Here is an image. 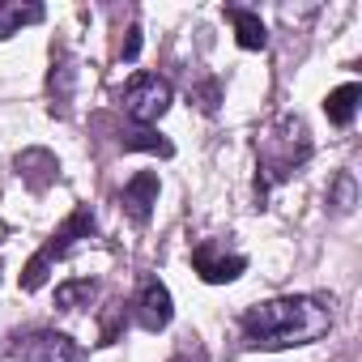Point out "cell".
I'll return each mask as SVG.
<instances>
[{
    "label": "cell",
    "mask_w": 362,
    "mask_h": 362,
    "mask_svg": "<svg viewBox=\"0 0 362 362\" xmlns=\"http://www.w3.org/2000/svg\"><path fill=\"white\" fill-rule=\"evenodd\" d=\"M243 337L252 349H294V345H311L332 328V311L328 303L311 298V294H286V298H269L252 311H243Z\"/></svg>",
    "instance_id": "cell-1"
},
{
    "label": "cell",
    "mask_w": 362,
    "mask_h": 362,
    "mask_svg": "<svg viewBox=\"0 0 362 362\" xmlns=\"http://www.w3.org/2000/svg\"><path fill=\"white\" fill-rule=\"evenodd\" d=\"M170 103H175V90H170V81L158 77V73H136V77L124 86V111H128L136 124H158Z\"/></svg>",
    "instance_id": "cell-2"
},
{
    "label": "cell",
    "mask_w": 362,
    "mask_h": 362,
    "mask_svg": "<svg viewBox=\"0 0 362 362\" xmlns=\"http://www.w3.org/2000/svg\"><path fill=\"white\" fill-rule=\"evenodd\" d=\"M90 230H94V218H90L86 209H77V214L60 226V235H56V239L35 256V260H30V269H26L22 286H26V290H39V286H43V277H47V264H52V260H60V256L77 243V235H90Z\"/></svg>",
    "instance_id": "cell-3"
},
{
    "label": "cell",
    "mask_w": 362,
    "mask_h": 362,
    "mask_svg": "<svg viewBox=\"0 0 362 362\" xmlns=\"http://www.w3.org/2000/svg\"><path fill=\"white\" fill-rule=\"evenodd\" d=\"M13 358L18 362H77L81 349L64 332H30V337H18Z\"/></svg>",
    "instance_id": "cell-4"
},
{
    "label": "cell",
    "mask_w": 362,
    "mask_h": 362,
    "mask_svg": "<svg viewBox=\"0 0 362 362\" xmlns=\"http://www.w3.org/2000/svg\"><path fill=\"white\" fill-rule=\"evenodd\" d=\"M192 269H197L209 286H222V281H235V277L247 269V256L226 252V247H218V243H201V247L192 252Z\"/></svg>",
    "instance_id": "cell-5"
},
{
    "label": "cell",
    "mask_w": 362,
    "mask_h": 362,
    "mask_svg": "<svg viewBox=\"0 0 362 362\" xmlns=\"http://www.w3.org/2000/svg\"><path fill=\"white\" fill-rule=\"evenodd\" d=\"M175 315V303H170V290L162 281H145L141 286V298H136V320L145 332H162Z\"/></svg>",
    "instance_id": "cell-6"
},
{
    "label": "cell",
    "mask_w": 362,
    "mask_h": 362,
    "mask_svg": "<svg viewBox=\"0 0 362 362\" xmlns=\"http://www.w3.org/2000/svg\"><path fill=\"white\" fill-rule=\"evenodd\" d=\"M153 205H158V175L153 170H141L132 184L124 188V209H128L132 222H149Z\"/></svg>",
    "instance_id": "cell-7"
},
{
    "label": "cell",
    "mask_w": 362,
    "mask_h": 362,
    "mask_svg": "<svg viewBox=\"0 0 362 362\" xmlns=\"http://www.w3.org/2000/svg\"><path fill=\"white\" fill-rule=\"evenodd\" d=\"M358 103H362V86H358V81H345V86H337V90L324 98V111H328V119H332L337 128H349L354 115H358Z\"/></svg>",
    "instance_id": "cell-8"
},
{
    "label": "cell",
    "mask_w": 362,
    "mask_h": 362,
    "mask_svg": "<svg viewBox=\"0 0 362 362\" xmlns=\"http://www.w3.org/2000/svg\"><path fill=\"white\" fill-rule=\"evenodd\" d=\"M226 18H230V26H235V39H239V47H247V52H260V47L269 43V30H264V22H260L252 9H226Z\"/></svg>",
    "instance_id": "cell-9"
},
{
    "label": "cell",
    "mask_w": 362,
    "mask_h": 362,
    "mask_svg": "<svg viewBox=\"0 0 362 362\" xmlns=\"http://www.w3.org/2000/svg\"><path fill=\"white\" fill-rule=\"evenodd\" d=\"M43 22V9L39 5H0V39L18 35L22 26H35Z\"/></svg>",
    "instance_id": "cell-10"
},
{
    "label": "cell",
    "mask_w": 362,
    "mask_h": 362,
    "mask_svg": "<svg viewBox=\"0 0 362 362\" xmlns=\"http://www.w3.org/2000/svg\"><path fill=\"white\" fill-rule=\"evenodd\" d=\"M94 294H98V281H64V286H56V303H60L64 311L90 307V303H94Z\"/></svg>",
    "instance_id": "cell-11"
},
{
    "label": "cell",
    "mask_w": 362,
    "mask_h": 362,
    "mask_svg": "<svg viewBox=\"0 0 362 362\" xmlns=\"http://www.w3.org/2000/svg\"><path fill=\"white\" fill-rule=\"evenodd\" d=\"M354 197H358L354 175H349V170H345V175H337V188H332V209H337V214H349V209H354Z\"/></svg>",
    "instance_id": "cell-12"
},
{
    "label": "cell",
    "mask_w": 362,
    "mask_h": 362,
    "mask_svg": "<svg viewBox=\"0 0 362 362\" xmlns=\"http://www.w3.org/2000/svg\"><path fill=\"white\" fill-rule=\"evenodd\" d=\"M124 149H158V153H170V145H166V141H158V132H149V128L128 132V136H124Z\"/></svg>",
    "instance_id": "cell-13"
}]
</instances>
